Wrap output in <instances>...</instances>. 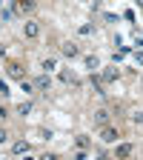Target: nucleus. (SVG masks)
Here are the masks:
<instances>
[{"label": "nucleus", "instance_id": "f257e3e1", "mask_svg": "<svg viewBox=\"0 0 143 160\" xmlns=\"http://www.w3.org/2000/svg\"><path fill=\"white\" fill-rule=\"evenodd\" d=\"M29 140H14V143H12V154H17V157H26L29 154Z\"/></svg>", "mask_w": 143, "mask_h": 160}, {"label": "nucleus", "instance_id": "f03ea898", "mask_svg": "<svg viewBox=\"0 0 143 160\" xmlns=\"http://www.w3.org/2000/svg\"><path fill=\"white\" fill-rule=\"evenodd\" d=\"M60 52H63V57H77V54H80V49H77L74 40H66V43H60Z\"/></svg>", "mask_w": 143, "mask_h": 160}, {"label": "nucleus", "instance_id": "7ed1b4c3", "mask_svg": "<svg viewBox=\"0 0 143 160\" xmlns=\"http://www.w3.org/2000/svg\"><path fill=\"white\" fill-rule=\"evenodd\" d=\"M132 152H135V146H132V143H120V146H117V152H115V160H129V157H132Z\"/></svg>", "mask_w": 143, "mask_h": 160}, {"label": "nucleus", "instance_id": "20e7f679", "mask_svg": "<svg viewBox=\"0 0 143 160\" xmlns=\"http://www.w3.org/2000/svg\"><path fill=\"white\" fill-rule=\"evenodd\" d=\"M23 34H26L29 40H34V37L40 34V23H34V20H26V23H23Z\"/></svg>", "mask_w": 143, "mask_h": 160}, {"label": "nucleus", "instance_id": "39448f33", "mask_svg": "<svg viewBox=\"0 0 143 160\" xmlns=\"http://www.w3.org/2000/svg\"><path fill=\"white\" fill-rule=\"evenodd\" d=\"M100 140H103V143H115V140H117V129H115V126H103Z\"/></svg>", "mask_w": 143, "mask_h": 160}, {"label": "nucleus", "instance_id": "423d86ee", "mask_svg": "<svg viewBox=\"0 0 143 160\" xmlns=\"http://www.w3.org/2000/svg\"><path fill=\"white\" fill-rule=\"evenodd\" d=\"M34 89H40V92H49V89H52V77H49V74H40V77L34 80Z\"/></svg>", "mask_w": 143, "mask_h": 160}, {"label": "nucleus", "instance_id": "0eeeda50", "mask_svg": "<svg viewBox=\"0 0 143 160\" xmlns=\"http://www.w3.org/2000/svg\"><path fill=\"white\" fill-rule=\"evenodd\" d=\"M94 123L97 126H109V109H97L94 112Z\"/></svg>", "mask_w": 143, "mask_h": 160}, {"label": "nucleus", "instance_id": "6e6552de", "mask_svg": "<svg viewBox=\"0 0 143 160\" xmlns=\"http://www.w3.org/2000/svg\"><path fill=\"white\" fill-rule=\"evenodd\" d=\"M32 9H34L32 0H17V3H14V12H20V14H26V12H32Z\"/></svg>", "mask_w": 143, "mask_h": 160}, {"label": "nucleus", "instance_id": "1a4fd4ad", "mask_svg": "<svg viewBox=\"0 0 143 160\" xmlns=\"http://www.w3.org/2000/svg\"><path fill=\"white\" fill-rule=\"evenodd\" d=\"M9 77L23 80V66H20V63H9Z\"/></svg>", "mask_w": 143, "mask_h": 160}, {"label": "nucleus", "instance_id": "9d476101", "mask_svg": "<svg viewBox=\"0 0 143 160\" xmlns=\"http://www.w3.org/2000/svg\"><path fill=\"white\" fill-rule=\"evenodd\" d=\"M100 80H103V83H115V80H117V69H103Z\"/></svg>", "mask_w": 143, "mask_h": 160}, {"label": "nucleus", "instance_id": "9b49d317", "mask_svg": "<svg viewBox=\"0 0 143 160\" xmlns=\"http://www.w3.org/2000/svg\"><path fill=\"white\" fill-rule=\"evenodd\" d=\"M74 143H77V149H80V152H86V149H89V134H77Z\"/></svg>", "mask_w": 143, "mask_h": 160}, {"label": "nucleus", "instance_id": "f8f14e48", "mask_svg": "<svg viewBox=\"0 0 143 160\" xmlns=\"http://www.w3.org/2000/svg\"><path fill=\"white\" fill-rule=\"evenodd\" d=\"M92 86H94V94H106V92H103V80L94 77V74H92Z\"/></svg>", "mask_w": 143, "mask_h": 160}, {"label": "nucleus", "instance_id": "ddd939ff", "mask_svg": "<svg viewBox=\"0 0 143 160\" xmlns=\"http://www.w3.org/2000/svg\"><path fill=\"white\" fill-rule=\"evenodd\" d=\"M86 69H92V72H94V69H100V60H97L94 54H89V57H86Z\"/></svg>", "mask_w": 143, "mask_h": 160}, {"label": "nucleus", "instance_id": "4468645a", "mask_svg": "<svg viewBox=\"0 0 143 160\" xmlns=\"http://www.w3.org/2000/svg\"><path fill=\"white\" fill-rule=\"evenodd\" d=\"M52 69H57V60H54V57H46V60H43V72L49 74Z\"/></svg>", "mask_w": 143, "mask_h": 160}, {"label": "nucleus", "instance_id": "2eb2a0df", "mask_svg": "<svg viewBox=\"0 0 143 160\" xmlns=\"http://www.w3.org/2000/svg\"><path fill=\"white\" fill-rule=\"evenodd\" d=\"M20 89H23V92L29 94V92H34V83H32V80H26V77H23V80H20Z\"/></svg>", "mask_w": 143, "mask_h": 160}, {"label": "nucleus", "instance_id": "dca6fc26", "mask_svg": "<svg viewBox=\"0 0 143 160\" xmlns=\"http://www.w3.org/2000/svg\"><path fill=\"white\" fill-rule=\"evenodd\" d=\"M29 112H32V103H29V100H23V103L17 106V114H29Z\"/></svg>", "mask_w": 143, "mask_h": 160}, {"label": "nucleus", "instance_id": "f3484780", "mask_svg": "<svg viewBox=\"0 0 143 160\" xmlns=\"http://www.w3.org/2000/svg\"><path fill=\"white\" fill-rule=\"evenodd\" d=\"M60 80H63V83H72V80H74V74H72L69 69H63V72H60Z\"/></svg>", "mask_w": 143, "mask_h": 160}, {"label": "nucleus", "instance_id": "a211bd4d", "mask_svg": "<svg viewBox=\"0 0 143 160\" xmlns=\"http://www.w3.org/2000/svg\"><path fill=\"white\" fill-rule=\"evenodd\" d=\"M132 120H135L137 126H143V112H135V114H132Z\"/></svg>", "mask_w": 143, "mask_h": 160}, {"label": "nucleus", "instance_id": "6ab92c4d", "mask_svg": "<svg viewBox=\"0 0 143 160\" xmlns=\"http://www.w3.org/2000/svg\"><path fill=\"white\" fill-rule=\"evenodd\" d=\"M12 12H14V9H3V12H0V20H9V17H12Z\"/></svg>", "mask_w": 143, "mask_h": 160}, {"label": "nucleus", "instance_id": "aec40b11", "mask_svg": "<svg viewBox=\"0 0 143 160\" xmlns=\"http://www.w3.org/2000/svg\"><path fill=\"white\" fill-rule=\"evenodd\" d=\"M40 160H60V157H57L54 152H46V154H43V157H40Z\"/></svg>", "mask_w": 143, "mask_h": 160}, {"label": "nucleus", "instance_id": "412c9836", "mask_svg": "<svg viewBox=\"0 0 143 160\" xmlns=\"http://www.w3.org/2000/svg\"><path fill=\"white\" fill-rule=\"evenodd\" d=\"M0 94H3V97L9 94V86H6V80H0Z\"/></svg>", "mask_w": 143, "mask_h": 160}, {"label": "nucleus", "instance_id": "4be33fe9", "mask_svg": "<svg viewBox=\"0 0 143 160\" xmlns=\"http://www.w3.org/2000/svg\"><path fill=\"white\" fill-rule=\"evenodd\" d=\"M9 140V134H6V129H0V143H6Z\"/></svg>", "mask_w": 143, "mask_h": 160}, {"label": "nucleus", "instance_id": "5701e85b", "mask_svg": "<svg viewBox=\"0 0 143 160\" xmlns=\"http://www.w3.org/2000/svg\"><path fill=\"white\" fill-rule=\"evenodd\" d=\"M74 160H86V152H77V154H74Z\"/></svg>", "mask_w": 143, "mask_h": 160}, {"label": "nucleus", "instance_id": "b1692460", "mask_svg": "<svg viewBox=\"0 0 143 160\" xmlns=\"http://www.w3.org/2000/svg\"><path fill=\"white\" fill-rule=\"evenodd\" d=\"M135 40H137V43H143V32H135Z\"/></svg>", "mask_w": 143, "mask_h": 160}, {"label": "nucleus", "instance_id": "393cba45", "mask_svg": "<svg viewBox=\"0 0 143 160\" xmlns=\"http://www.w3.org/2000/svg\"><path fill=\"white\" fill-rule=\"evenodd\" d=\"M6 114H9V112H6V106H0V117H6Z\"/></svg>", "mask_w": 143, "mask_h": 160}, {"label": "nucleus", "instance_id": "a878e982", "mask_svg": "<svg viewBox=\"0 0 143 160\" xmlns=\"http://www.w3.org/2000/svg\"><path fill=\"white\" fill-rule=\"evenodd\" d=\"M97 160H112V157H109V154H100V157H97Z\"/></svg>", "mask_w": 143, "mask_h": 160}, {"label": "nucleus", "instance_id": "bb28decb", "mask_svg": "<svg viewBox=\"0 0 143 160\" xmlns=\"http://www.w3.org/2000/svg\"><path fill=\"white\" fill-rule=\"evenodd\" d=\"M0 57H3V46H0Z\"/></svg>", "mask_w": 143, "mask_h": 160}]
</instances>
